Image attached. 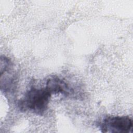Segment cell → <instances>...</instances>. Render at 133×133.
<instances>
[{
  "label": "cell",
  "instance_id": "cell-2",
  "mask_svg": "<svg viewBox=\"0 0 133 133\" xmlns=\"http://www.w3.org/2000/svg\"><path fill=\"white\" fill-rule=\"evenodd\" d=\"M102 132L128 133L132 128V121L128 116H108L99 124Z\"/></svg>",
  "mask_w": 133,
  "mask_h": 133
},
{
  "label": "cell",
  "instance_id": "cell-4",
  "mask_svg": "<svg viewBox=\"0 0 133 133\" xmlns=\"http://www.w3.org/2000/svg\"><path fill=\"white\" fill-rule=\"evenodd\" d=\"M11 70L1 73V90L5 93H12L17 86V77L10 72Z\"/></svg>",
  "mask_w": 133,
  "mask_h": 133
},
{
  "label": "cell",
  "instance_id": "cell-3",
  "mask_svg": "<svg viewBox=\"0 0 133 133\" xmlns=\"http://www.w3.org/2000/svg\"><path fill=\"white\" fill-rule=\"evenodd\" d=\"M45 88L51 95L60 94L68 96L71 91L68 84L62 79L57 76L49 78L46 81Z\"/></svg>",
  "mask_w": 133,
  "mask_h": 133
},
{
  "label": "cell",
  "instance_id": "cell-5",
  "mask_svg": "<svg viewBox=\"0 0 133 133\" xmlns=\"http://www.w3.org/2000/svg\"><path fill=\"white\" fill-rule=\"evenodd\" d=\"M12 67V63L10 59L5 56H1L0 58V73L11 70Z\"/></svg>",
  "mask_w": 133,
  "mask_h": 133
},
{
  "label": "cell",
  "instance_id": "cell-1",
  "mask_svg": "<svg viewBox=\"0 0 133 133\" xmlns=\"http://www.w3.org/2000/svg\"><path fill=\"white\" fill-rule=\"evenodd\" d=\"M51 94L46 88L31 87L18 102V107L21 112H31L43 115L46 111Z\"/></svg>",
  "mask_w": 133,
  "mask_h": 133
}]
</instances>
